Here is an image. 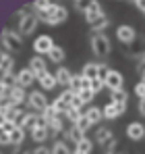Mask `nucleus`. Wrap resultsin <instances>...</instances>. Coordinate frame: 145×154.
Listing matches in <instances>:
<instances>
[{"label":"nucleus","mask_w":145,"mask_h":154,"mask_svg":"<svg viewBox=\"0 0 145 154\" xmlns=\"http://www.w3.org/2000/svg\"><path fill=\"white\" fill-rule=\"evenodd\" d=\"M112 102H129V94L124 92V88L118 92H112Z\"/></svg>","instance_id":"35"},{"label":"nucleus","mask_w":145,"mask_h":154,"mask_svg":"<svg viewBox=\"0 0 145 154\" xmlns=\"http://www.w3.org/2000/svg\"><path fill=\"white\" fill-rule=\"evenodd\" d=\"M37 81H40V85H42L44 92H50V90H54V88L58 85V81H56V75H54V73H48V75L42 77V79H37Z\"/></svg>","instance_id":"26"},{"label":"nucleus","mask_w":145,"mask_h":154,"mask_svg":"<svg viewBox=\"0 0 145 154\" xmlns=\"http://www.w3.org/2000/svg\"><path fill=\"white\" fill-rule=\"evenodd\" d=\"M33 154H52V146H46V144H42V146H37Z\"/></svg>","instance_id":"40"},{"label":"nucleus","mask_w":145,"mask_h":154,"mask_svg":"<svg viewBox=\"0 0 145 154\" xmlns=\"http://www.w3.org/2000/svg\"><path fill=\"white\" fill-rule=\"evenodd\" d=\"M83 106H85V102H83V100H81L79 96H75V100H72V108H77V110H81Z\"/></svg>","instance_id":"43"},{"label":"nucleus","mask_w":145,"mask_h":154,"mask_svg":"<svg viewBox=\"0 0 145 154\" xmlns=\"http://www.w3.org/2000/svg\"><path fill=\"white\" fill-rule=\"evenodd\" d=\"M126 135H129V140H133V142L143 140V137H145V125H143V123H139V121L129 123V127H126Z\"/></svg>","instance_id":"14"},{"label":"nucleus","mask_w":145,"mask_h":154,"mask_svg":"<svg viewBox=\"0 0 145 154\" xmlns=\"http://www.w3.org/2000/svg\"><path fill=\"white\" fill-rule=\"evenodd\" d=\"M141 81H145V67L141 69Z\"/></svg>","instance_id":"46"},{"label":"nucleus","mask_w":145,"mask_h":154,"mask_svg":"<svg viewBox=\"0 0 145 154\" xmlns=\"http://www.w3.org/2000/svg\"><path fill=\"white\" fill-rule=\"evenodd\" d=\"M37 17H40V21L46 23V25H60V23H64V21L69 19V11H67V6H62V4H54L50 11L37 15Z\"/></svg>","instance_id":"1"},{"label":"nucleus","mask_w":145,"mask_h":154,"mask_svg":"<svg viewBox=\"0 0 145 154\" xmlns=\"http://www.w3.org/2000/svg\"><path fill=\"white\" fill-rule=\"evenodd\" d=\"M97 71H99V63H85L83 69H81V75L89 81H96L97 79Z\"/></svg>","instance_id":"19"},{"label":"nucleus","mask_w":145,"mask_h":154,"mask_svg":"<svg viewBox=\"0 0 145 154\" xmlns=\"http://www.w3.org/2000/svg\"><path fill=\"white\" fill-rule=\"evenodd\" d=\"M116 146H118V140L114 137V140H110V142H108L104 148H106V152H114V150H116Z\"/></svg>","instance_id":"42"},{"label":"nucleus","mask_w":145,"mask_h":154,"mask_svg":"<svg viewBox=\"0 0 145 154\" xmlns=\"http://www.w3.org/2000/svg\"><path fill=\"white\" fill-rule=\"evenodd\" d=\"M83 137H85V133H81L79 129L75 127V125H71V127H69L67 131H64V133H62V140H64V142H67V144L71 146L72 150L77 148V144H79V142H81Z\"/></svg>","instance_id":"12"},{"label":"nucleus","mask_w":145,"mask_h":154,"mask_svg":"<svg viewBox=\"0 0 145 154\" xmlns=\"http://www.w3.org/2000/svg\"><path fill=\"white\" fill-rule=\"evenodd\" d=\"M0 144H2V146H10V133L2 131V133H0Z\"/></svg>","instance_id":"41"},{"label":"nucleus","mask_w":145,"mask_h":154,"mask_svg":"<svg viewBox=\"0 0 145 154\" xmlns=\"http://www.w3.org/2000/svg\"><path fill=\"white\" fill-rule=\"evenodd\" d=\"M116 38H118V42L122 44H133L135 40H137V31H135V27L133 25H120L116 29Z\"/></svg>","instance_id":"10"},{"label":"nucleus","mask_w":145,"mask_h":154,"mask_svg":"<svg viewBox=\"0 0 145 154\" xmlns=\"http://www.w3.org/2000/svg\"><path fill=\"white\" fill-rule=\"evenodd\" d=\"M110 71H112V69H108V65H106V63H99V71H97V79L106 83V79H108V75H110Z\"/></svg>","instance_id":"34"},{"label":"nucleus","mask_w":145,"mask_h":154,"mask_svg":"<svg viewBox=\"0 0 145 154\" xmlns=\"http://www.w3.org/2000/svg\"><path fill=\"white\" fill-rule=\"evenodd\" d=\"M29 69L35 73L37 79H42L44 75H48V63H46V58L40 56V54H35V56L29 58Z\"/></svg>","instance_id":"9"},{"label":"nucleus","mask_w":145,"mask_h":154,"mask_svg":"<svg viewBox=\"0 0 145 154\" xmlns=\"http://www.w3.org/2000/svg\"><path fill=\"white\" fill-rule=\"evenodd\" d=\"M48 129H50V137L58 140V135H62V133L67 131V129H64V121H62V117H56L54 121H50Z\"/></svg>","instance_id":"18"},{"label":"nucleus","mask_w":145,"mask_h":154,"mask_svg":"<svg viewBox=\"0 0 145 154\" xmlns=\"http://www.w3.org/2000/svg\"><path fill=\"white\" fill-rule=\"evenodd\" d=\"M91 125H93V123H91V121H89V117H87V115H85V112H83V115H81V117H79V121H77V123H75V127L79 129V131H81V133H85V131H89V129H91Z\"/></svg>","instance_id":"30"},{"label":"nucleus","mask_w":145,"mask_h":154,"mask_svg":"<svg viewBox=\"0 0 145 154\" xmlns=\"http://www.w3.org/2000/svg\"><path fill=\"white\" fill-rule=\"evenodd\" d=\"M17 15H19V33L25 38L31 35L40 25V17L35 13H29V11H19Z\"/></svg>","instance_id":"2"},{"label":"nucleus","mask_w":145,"mask_h":154,"mask_svg":"<svg viewBox=\"0 0 145 154\" xmlns=\"http://www.w3.org/2000/svg\"><path fill=\"white\" fill-rule=\"evenodd\" d=\"M54 75H56L58 85H62V88H67V90H69V85H71V81H72V73L67 69V67H58Z\"/></svg>","instance_id":"17"},{"label":"nucleus","mask_w":145,"mask_h":154,"mask_svg":"<svg viewBox=\"0 0 145 154\" xmlns=\"http://www.w3.org/2000/svg\"><path fill=\"white\" fill-rule=\"evenodd\" d=\"M85 115L89 117V121L97 125V123H102V119H104V108H97V106H89L87 110H85Z\"/></svg>","instance_id":"27"},{"label":"nucleus","mask_w":145,"mask_h":154,"mask_svg":"<svg viewBox=\"0 0 145 154\" xmlns=\"http://www.w3.org/2000/svg\"><path fill=\"white\" fill-rule=\"evenodd\" d=\"M110 140H114V133H112V129H108V127H97V131H96V144H102V146H106Z\"/></svg>","instance_id":"23"},{"label":"nucleus","mask_w":145,"mask_h":154,"mask_svg":"<svg viewBox=\"0 0 145 154\" xmlns=\"http://www.w3.org/2000/svg\"><path fill=\"white\" fill-rule=\"evenodd\" d=\"M75 154H79V152H75Z\"/></svg>","instance_id":"49"},{"label":"nucleus","mask_w":145,"mask_h":154,"mask_svg":"<svg viewBox=\"0 0 145 154\" xmlns=\"http://www.w3.org/2000/svg\"><path fill=\"white\" fill-rule=\"evenodd\" d=\"M91 90H93V94H99L102 90H106V83L99 81V79H96V81H91Z\"/></svg>","instance_id":"37"},{"label":"nucleus","mask_w":145,"mask_h":154,"mask_svg":"<svg viewBox=\"0 0 145 154\" xmlns=\"http://www.w3.org/2000/svg\"><path fill=\"white\" fill-rule=\"evenodd\" d=\"M52 154H75V150H72L64 140H56L52 144Z\"/></svg>","instance_id":"25"},{"label":"nucleus","mask_w":145,"mask_h":154,"mask_svg":"<svg viewBox=\"0 0 145 154\" xmlns=\"http://www.w3.org/2000/svg\"><path fill=\"white\" fill-rule=\"evenodd\" d=\"M108 25H110V19H108V15H102L97 21H93L91 23V31L93 33H104V29H108Z\"/></svg>","instance_id":"28"},{"label":"nucleus","mask_w":145,"mask_h":154,"mask_svg":"<svg viewBox=\"0 0 145 154\" xmlns=\"http://www.w3.org/2000/svg\"><path fill=\"white\" fill-rule=\"evenodd\" d=\"M126 112V102H110L104 106V119H108V121H114V119H118L120 115Z\"/></svg>","instance_id":"7"},{"label":"nucleus","mask_w":145,"mask_h":154,"mask_svg":"<svg viewBox=\"0 0 145 154\" xmlns=\"http://www.w3.org/2000/svg\"><path fill=\"white\" fill-rule=\"evenodd\" d=\"M89 46H91V52L96 54L97 58H106L110 50H112V44H110V38L104 35V33H93L89 38Z\"/></svg>","instance_id":"3"},{"label":"nucleus","mask_w":145,"mask_h":154,"mask_svg":"<svg viewBox=\"0 0 145 154\" xmlns=\"http://www.w3.org/2000/svg\"><path fill=\"white\" fill-rule=\"evenodd\" d=\"M25 142V129L23 127H15L10 131V146L13 148H21Z\"/></svg>","instance_id":"24"},{"label":"nucleus","mask_w":145,"mask_h":154,"mask_svg":"<svg viewBox=\"0 0 145 154\" xmlns=\"http://www.w3.org/2000/svg\"><path fill=\"white\" fill-rule=\"evenodd\" d=\"M33 81H37V77L35 73L27 67V69H21L19 73H17V85H21V88H29Z\"/></svg>","instance_id":"15"},{"label":"nucleus","mask_w":145,"mask_h":154,"mask_svg":"<svg viewBox=\"0 0 145 154\" xmlns=\"http://www.w3.org/2000/svg\"><path fill=\"white\" fill-rule=\"evenodd\" d=\"M56 44H54V40L50 38V35H40V38H35V42H33V50L35 54H40V56H48L50 50L54 48Z\"/></svg>","instance_id":"8"},{"label":"nucleus","mask_w":145,"mask_h":154,"mask_svg":"<svg viewBox=\"0 0 145 154\" xmlns=\"http://www.w3.org/2000/svg\"><path fill=\"white\" fill-rule=\"evenodd\" d=\"M139 112L145 117V98H141V100H139Z\"/></svg>","instance_id":"45"},{"label":"nucleus","mask_w":145,"mask_h":154,"mask_svg":"<svg viewBox=\"0 0 145 154\" xmlns=\"http://www.w3.org/2000/svg\"><path fill=\"white\" fill-rule=\"evenodd\" d=\"M64 58H67V52H64L62 46H54V48L50 50V54H48V60L54 63V65H62Z\"/></svg>","instance_id":"22"},{"label":"nucleus","mask_w":145,"mask_h":154,"mask_svg":"<svg viewBox=\"0 0 145 154\" xmlns=\"http://www.w3.org/2000/svg\"><path fill=\"white\" fill-rule=\"evenodd\" d=\"M81 115H83L81 110H77V108H71V110L64 115V119H67V121H71V125H75V123L79 121V117H81Z\"/></svg>","instance_id":"36"},{"label":"nucleus","mask_w":145,"mask_h":154,"mask_svg":"<svg viewBox=\"0 0 145 154\" xmlns=\"http://www.w3.org/2000/svg\"><path fill=\"white\" fill-rule=\"evenodd\" d=\"M122 85H124V77H122L120 71H110V75L106 79V90H110V92H118L122 90Z\"/></svg>","instance_id":"11"},{"label":"nucleus","mask_w":145,"mask_h":154,"mask_svg":"<svg viewBox=\"0 0 145 154\" xmlns=\"http://www.w3.org/2000/svg\"><path fill=\"white\" fill-rule=\"evenodd\" d=\"M91 150H93V142L89 137H83L75 148V152H79V154H91Z\"/></svg>","instance_id":"29"},{"label":"nucleus","mask_w":145,"mask_h":154,"mask_svg":"<svg viewBox=\"0 0 145 154\" xmlns=\"http://www.w3.org/2000/svg\"><path fill=\"white\" fill-rule=\"evenodd\" d=\"M102 15H106V13H104V8H102V4H99V2H89V4H87V11H85V15H83V17H85V21L91 25V23L97 21Z\"/></svg>","instance_id":"13"},{"label":"nucleus","mask_w":145,"mask_h":154,"mask_svg":"<svg viewBox=\"0 0 145 154\" xmlns=\"http://www.w3.org/2000/svg\"><path fill=\"white\" fill-rule=\"evenodd\" d=\"M106 154H118V152H116V150H114V152H106Z\"/></svg>","instance_id":"48"},{"label":"nucleus","mask_w":145,"mask_h":154,"mask_svg":"<svg viewBox=\"0 0 145 154\" xmlns=\"http://www.w3.org/2000/svg\"><path fill=\"white\" fill-rule=\"evenodd\" d=\"M23 46V35L19 33V29H4L2 31V48L8 50H21Z\"/></svg>","instance_id":"5"},{"label":"nucleus","mask_w":145,"mask_h":154,"mask_svg":"<svg viewBox=\"0 0 145 154\" xmlns=\"http://www.w3.org/2000/svg\"><path fill=\"white\" fill-rule=\"evenodd\" d=\"M13 67H15V58H13L6 50H2V56H0V69H2V75L13 73Z\"/></svg>","instance_id":"20"},{"label":"nucleus","mask_w":145,"mask_h":154,"mask_svg":"<svg viewBox=\"0 0 145 154\" xmlns=\"http://www.w3.org/2000/svg\"><path fill=\"white\" fill-rule=\"evenodd\" d=\"M77 96H79V98H81V100H83L85 104H89L91 100H93V98H96V94H93V90H91V88H87V90H81Z\"/></svg>","instance_id":"33"},{"label":"nucleus","mask_w":145,"mask_h":154,"mask_svg":"<svg viewBox=\"0 0 145 154\" xmlns=\"http://www.w3.org/2000/svg\"><path fill=\"white\" fill-rule=\"evenodd\" d=\"M0 85H4V88H15V85H17V75H15V73L2 75V81H0Z\"/></svg>","instance_id":"32"},{"label":"nucleus","mask_w":145,"mask_h":154,"mask_svg":"<svg viewBox=\"0 0 145 154\" xmlns=\"http://www.w3.org/2000/svg\"><path fill=\"white\" fill-rule=\"evenodd\" d=\"M135 94L139 96V100H141V98H145V81H139V83L135 85Z\"/></svg>","instance_id":"39"},{"label":"nucleus","mask_w":145,"mask_h":154,"mask_svg":"<svg viewBox=\"0 0 145 154\" xmlns=\"http://www.w3.org/2000/svg\"><path fill=\"white\" fill-rule=\"evenodd\" d=\"M17 127L15 123H10V121H0V131H6V133H10L13 129Z\"/></svg>","instance_id":"38"},{"label":"nucleus","mask_w":145,"mask_h":154,"mask_svg":"<svg viewBox=\"0 0 145 154\" xmlns=\"http://www.w3.org/2000/svg\"><path fill=\"white\" fill-rule=\"evenodd\" d=\"M29 98V94H25V88H21V85H15L13 90H10V96H8V102L15 104V106H21V104L25 102Z\"/></svg>","instance_id":"16"},{"label":"nucleus","mask_w":145,"mask_h":154,"mask_svg":"<svg viewBox=\"0 0 145 154\" xmlns=\"http://www.w3.org/2000/svg\"><path fill=\"white\" fill-rule=\"evenodd\" d=\"M27 104H29V108H33V112H40V115L50 106L48 98H46V94H44V90H33V92H29Z\"/></svg>","instance_id":"6"},{"label":"nucleus","mask_w":145,"mask_h":154,"mask_svg":"<svg viewBox=\"0 0 145 154\" xmlns=\"http://www.w3.org/2000/svg\"><path fill=\"white\" fill-rule=\"evenodd\" d=\"M2 121H10L15 123L17 127L23 125V119H25V110H21V106H15L10 102H2Z\"/></svg>","instance_id":"4"},{"label":"nucleus","mask_w":145,"mask_h":154,"mask_svg":"<svg viewBox=\"0 0 145 154\" xmlns=\"http://www.w3.org/2000/svg\"><path fill=\"white\" fill-rule=\"evenodd\" d=\"M54 6V2H48V0H37V2H33V8H35V15H42V13H46Z\"/></svg>","instance_id":"31"},{"label":"nucleus","mask_w":145,"mask_h":154,"mask_svg":"<svg viewBox=\"0 0 145 154\" xmlns=\"http://www.w3.org/2000/svg\"><path fill=\"white\" fill-rule=\"evenodd\" d=\"M13 154H33V152L27 148H13Z\"/></svg>","instance_id":"44"},{"label":"nucleus","mask_w":145,"mask_h":154,"mask_svg":"<svg viewBox=\"0 0 145 154\" xmlns=\"http://www.w3.org/2000/svg\"><path fill=\"white\" fill-rule=\"evenodd\" d=\"M31 140L37 144V146H42V144H46L50 140V129L48 127H37L31 131Z\"/></svg>","instance_id":"21"},{"label":"nucleus","mask_w":145,"mask_h":154,"mask_svg":"<svg viewBox=\"0 0 145 154\" xmlns=\"http://www.w3.org/2000/svg\"><path fill=\"white\" fill-rule=\"evenodd\" d=\"M139 65H145V52L141 54V63H139Z\"/></svg>","instance_id":"47"}]
</instances>
